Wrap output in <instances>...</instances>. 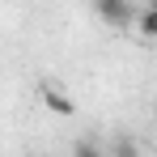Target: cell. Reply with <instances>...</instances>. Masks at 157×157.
<instances>
[{
	"instance_id": "3",
	"label": "cell",
	"mask_w": 157,
	"mask_h": 157,
	"mask_svg": "<svg viewBox=\"0 0 157 157\" xmlns=\"http://www.w3.org/2000/svg\"><path fill=\"white\" fill-rule=\"evenodd\" d=\"M132 26H136V34H140V38L157 43V4H144V9L132 17Z\"/></svg>"
},
{
	"instance_id": "1",
	"label": "cell",
	"mask_w": 157,
	"mask_h": 157,
	"mask_svg": "<svg viewBox=\"0 0 157 157\" xmlns=\"http://www.w3.org/2000/svg\"><path fill=\"white\" fill-rule=\"evenodd\" d=\"M38 98H43V106H47L51 115H59V119H72V115H77L72 94H68L64 85H55V81H43V85H38Z\"/></svg>"
},
{
	"instance_id": "4",
	"label": "cell",
	"mask_w": 157,
	"mask_h": 157,
	"mask_svg": "<svg viewBox=\"0 0 157 157\" xmlns=\"http://www.w3.org/2000/svg\"><path fill=\"white\" fill-rule=\"evenodd\" d=\"M149 4H157V0H149Z\"/></svg>"
},
{
	"instance_id": "2",
	"label": "cell",
	"mask_w": 157,
	"mask_h": 157,
	"mask_svg": "<svg viewBox=\"0 0 157 157\" xmlns=\"http://www.w3.org/2000/svg\"><path fill=\"white\" fill-rule=\"evenodd\" d=\"M94 13L102 17L106 26H115V30L132 26V17H136V9H132V0H94Z\"/></svg>"
}]
</instances>
